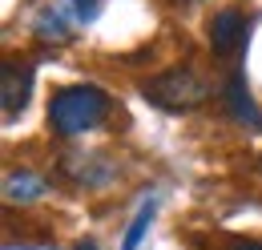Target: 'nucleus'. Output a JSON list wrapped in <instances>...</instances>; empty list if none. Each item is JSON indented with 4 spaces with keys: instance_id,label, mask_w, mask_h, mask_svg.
I'll return each mask as SVG.
<instances>
[{
    "instance_id": "obj_3",
    "label": "nucleus",
    "mask_w": 262,
    "mask_h": 250,
    "mask_svg": "<svg viewBox=\"0 0 262 250\" xmlns=\"http://www.w3.org/2000/svg\"><path fill=\"white\" fill-rule=\"evenodd\" d=\"M242 40H246V12L242 8L214 12V20H210V49L218 57H230V53H238Z\"/></svg>"
},
{
    "instance_id": "obj_1",
    "label": "nucleus",
    "mask_w": 262,
    "mask_h": 250,
    "mask_svg": "<svg viewBox=\"0 0 262 250\" xmlns=\"http://www.w3.org/2000/svg\"><path fill=\"white\" fill-rule=\"evenodd\" d=\"M109 113V97L97 85H65L49 101V125L61 137H81L89 129H97Z\"/></svg>"
},
{
    "instance_id": "obj_8",
    "label": "nucleus",
    "mask_w": 262,
    "mask_h": 250,
    "mask_svg": "<svg viewBox=\"0 0 262 250\" xmlns=\"http://www.w3.org/2000/svg\"><path fill=\"white\" fill-rule=\"evenodd\" d=\"M101 8V0H73V12H77V20H93Z\"/></svg>"
},
{
    "instance_id": "obj_4",
    "label": "nucleus",
    "mask_w": 262,
    "mask_h": 250,
    "mask_svg": "<svg viewBox=\"0 0 262 250\" xmlns=\"http://www.w3.org/2000/svg\"><path fill=\"white\" fill-rule=\"evenodd\" d=\"M226 109H230V117H234L238 125H246V129H262V109H258V101L250 97L242 73H234V77L226 81Z\"/></svg>"
},
{
    "instance_id": "obj_6",
    "label": "nucleus",
    "mask_w": 262,
    "mask_h": 250,
    "mask_svg": "<svg viewBox=\"0 0 262 250\" xmlns=\"http://www.w3.org/2000/svg\"><path fill=\"white\" fill-rule=\"evenodd\" d=\"M45 178H36L29 170H12L8 178H4V198L8 202H36V198H45Z\"/></svg>"
},
{
    "instance_id": "obj_7",
    "label": "nucleus",
    "mask_w": 262,
    "mask_h": 250,
    "mask_svg": "<svg viewBox=\"0 0 262 250\" xmlns=\"http://www.w3.org/2000/svg\"><path fill=\"white\" fill-rule=\"evenodd\" d=\"M149 218H154V202H145V206L137 210V218H133L129 230H125V242H121V250H137V246H141V238H145V230H149Z\"/></svg>"
},
{
    "instance_id": "obj_2",
    "label": "nucleus",
    "mask_w": 262,
    "mask_h": 250,
    "mask_svg": "<svg viewBox=\"0 0 262 250\" xmlns=\"http://www.w3.org/2000/svg\"><path fill=\"white\" fill-rule=\"evenodd\" d=\"M141 97H145L149 105H158V109L182 113V109H194L202 101H210V81H206L202 73H194V69L178 65V69H165L158 77L141 81Z\"/></svg>"
},
{
    "instance_id": "obj_9",
    "label": "nucleus",
    "mask_w": 262,
    "mask_h": 250,
    "mask_svg": "<svg viewBox=\"0 0 262 250\" xmlns=\"http://www.w3.org/2000/svg\"><path fill=\"white\" fill-rule=\"evenodd\" d=\"M230 250H262V242H238V246H230Z\"/></svg>"
},
{
    "instance_id": "obj_5",
    "label": "nucleus",
    "mask_w": 262,
    "mask_h": 250,
    "mask_svg": "<svg viewBox=\"0 0 262 250\" xmlns=\"http://www.w3.org/2000/svg\"><path fill=\"white\" fill-rule=\"evenodd\" d=\"M29 89H33V69H16L12 61H4V117L8 121L29 105Z\"/></svg>"
},
{
    "instance_id": "obj_10",
    "label": "nucleus",
    "mask_w": 262,
    "mask_h": 250,
    "mask_svg": "<svg viewBox=\"0 0 262 250\" xmlns=\"http://www.w3.org/2000/svg\"><path fill=\"white\" fill-rule=\"evenodd\" d=\"M77 250H97V242H93V238H85V242H77Z\"/></svg>"
},
{
    "instance_id": "obj_11",
    "label": "nucleus",
    "mask_w": 262,
    "mask_h": 250,
    "mask_svg": "<svg viewBox=\"0 0 262 250\" xmlns=\"http://www.w3.org/2000/svg\"><path fill=\"white\" fill-rule=\"evenodd\" d=\"M258 170H262V157H258Z\"/></svg>"
}]
</instances>
